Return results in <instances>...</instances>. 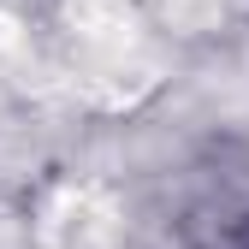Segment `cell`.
Returning <instances> with one entry per match:
<instances>
[{"label":"cell","mask_w":249,"mask_h":249,"mask_svg":"<svg viewBox=\"0 0 249 249\" xmlns=\"http://www.w3.org/2000/svg\"><path fill=\"white\" fill-rule=\"evenodd\" d=\"M178 226L190 237V249H249V178L231 166L202 172Z\"/></svg>","instance_id":"obj_1"}]
</instances>
